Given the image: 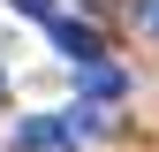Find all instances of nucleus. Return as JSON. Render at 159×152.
<instances>
[{
  "instance_id": "1",
  "label": "nucleus",
  "mask_w": 159,
  "mask_h": 152,
  "mask_svg": "<svg viewBox=\"0 0 159 152\" xmlns=\"http://www.w3.org/2000/svg\"><path fill=\"white\" fill-rule=\"evenodd\" d=\"M46 31H53V46H61L76 69H98V61H106V38H98L91 23H76V15H53Z\"/></svg>"
},
{
  "instance_id": "3",
  "label": "nucleus",
  "mask_w": 159,
  "mask_h": 152,
  "mask_svg": "<svg viewBox=\"0 0 159 152\" xmlns=\"http://www.w3.org/2000/svg\"><path fill=\"white\" fill-rule=\"evenodd\" d=\"M84 84H91V99H114V91H121V76L98 61V69H84Z\"/></svg>"
},
{
  "instance_id": "5",
  "label": "nucleus",
  "mask_w": 159,
  "mask_h": 152,
  "mask_svg": "<svg viewBox=\"0 0 159 152\" xmlns=\"http://www.w3.org/2000/svg\"><path fill=\"white\" fill-rule=\"evenodd\" d=\"M136 23H144V31H159V0H136Z\"/></svg>"
},
{
  "instance_id": "4",
  "label": "nucleus",
  "mask_w": 159,
  "mask_h": 152,
  "mask_svg": "<svg viewBox=\"0 0 159 152\" xmlns=\"http://www.w3.org/2000/svg\"><path fill=\"white\" fill-rule=\"evenodd\" d=\"M8 8H23V15H38V23H53V0H8Z\"/></svg>"
},
{
  "instance_id": "6",
  "label": "nucleus",
  "mask_w": 159,
  "mask_h": 152,
  "mask_svg": "<svg viewBox=\"0 0 159 152\" xmlns=\"http://www.w3.org/2000/svg\"><path fill=\"white\" fill-rule=\"evenodd\" d=\"M0 91H8V76H0Z\"/></svg>"
},
{
  "instance_id": "2",
  "label": "nucleus",
  "mask_w": 159,
  "mask_h": 152,
  "mask_svg": "<svg viewBox=\"0 0 159 152\" xmlns=\"http://www.w3.org/2000/svg\"><path fill=\"white\" fill-rule=\"evenodd\" d=\"M68 145H76L68 114H30V122L15 129V152H68Z\"/></svg>"
}]
</instances>
